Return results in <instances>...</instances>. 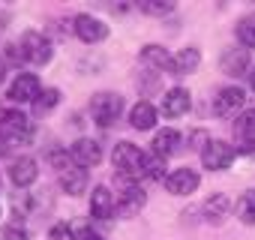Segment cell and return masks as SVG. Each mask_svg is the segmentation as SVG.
Listing matches in <instances>:
<instances>
[{
    "instance_id": "cell-1",
    "label": "cell",
    "mask_w": 255,
    "mask_h": 240,
    "mask_svg": "<svg viewBox=\"0 0 255 240\" xmlns=\"http://www.w3.org/2000/svg\"><path fill=\"white\" fill-rule=\"evenodd\" d=\"M144 162H147V153H141L129 141H120L111 153V165L123 183H138L144 177Z\"/></svg>"
},
{
    "instance_id": "cell-2",
    "label": "cell",
    "mask_w": 255,
    "mask_h": 240,
    "mask_svg": "<svg viewBox=\"0 0 255 240\" xmlns=\"http://www.w3.org/2000/svg\"><path fill=\"white\" fill-rule=\"evenodd\" d=\"M33 135H36V126L24 111L9 108V111L0 114V138L6 144H30Z\"/></svg>"
},
{
    "instance_id": "cell-3",
    "label": "cell",
    "mask_w": 255,
    "mask_h": 240,
    "mask_svg": "<svg viewBox=\"0 0 255 240\" xmlns=\"http://www.w3.org/2000/svg\"><path fill=\"white\" fill-rule=\"evenodd\" d=\"M120 111H123V96H117V93L102 90V93H96L90 99V117H93V123L102 126V129L111 126V123H117Z\"/></svg>"
},
{
    "instance_id": "cell-4",
    "label": "cell",
    "mask_w": 255,
    "mask_h": 240,
    "mask_svg": "<svg viewBox=\"0 0 255 240\" xmlns=\"http://www.w3.org/2000/svg\"><path fill=\"white\" fill-rule=\"evenodd\" d=\"M18 51H21V60H24V63H33V66H45V63L51 60V54H54L51 39L42 36V33H36V30H27V33L21 36Z\"/></svg>"
},
{
    "instance_id": "cell-5",
    "label": "cell",
    "mask_w": 255,
    "mask_h": 240,
    "mask_svg": "<svg viewBox=\"0 0 255 240\" xmlns=\"http://www.w3.org/2000/svg\"><path fill=\"white\" fill-rule=\"evenodd\" d=\"M234 156H237V150L231 147V144H225V141H207L204 144V150H201V165L204 168H210V171H225L231 162H234Z\"/></svg>"
},
{
    "instance_id": "cell-6",
    "label": "cell",
    "mask_w": 255,
    "mask_h": 240,
    "mask_svg": "<svg viewBox=\"0 0 255 240\" xmlns=\"http://www.w3.org/2000/svg\"><path fill=\"white\" fill-rule=\"evenodd\" d=\"M243 108H246V93L240 87H222L213 99V114L216 117H234V114L240 117Z\"/></svg>"
},
{
    "instance_id": "cell-7",
    "label": "cell",
    "mask_w": 255,
    "mask_h": 240,
    "mask_svg": "<svg viewBox=\"0 0 255 240\" xmlns=\"http://www.w3.org/2000/svg\"><path fill=\"white\" fill-rule=\"evenodd\" d=\"M72 30H75V36H78L81 42H87V45H96V42H102V39L108 36V24H105L102 18H96V15H78L75 24H72Z\"/></svg>"
},
{
    "instance_id": "cell-8",
    "label": "cell",
    "mask_w": 255,
    "mask_h": 240,
    "mask_svg": "<svg viewBox=\"0 0 255 240\" xmlns=\"http://www.w3.org/2000/svg\"><path fill=\"white\" fill-rule=\"evenodd\" d=\"M198 183H201V177H198L195 168H174L165 177V189L171 195H192L198 189Z\"/></svg>"
},
{
    "instance_id": "cell-9",
    "label": "cell",
    "mask_w": 255,
    "mask_h": 240,
    "mask_svg": "<svg viewBox=\"0 0 255 240\" xmlns=\"http://www.w3.org/2000/svg\"><path fill=\"white\" fill-rule=\"evenodd\" d=\"M69 153H72V162L78 168H93V165L102 162V144L93 141V138H78Z\"/></svg>"
},
{
    "instance_id": "cell-10",
    "label": "cell",
    "mask_w": 255,
    "mask_h": 240,
    "mask_svg": "<svg viewBox=\"0 0 255 240\" xmlns=\"http://www.w3.org/2000/svg\"><path fill=\"white\" fill-rule=\"evenodd\" d=\"M42 93V87H39V78L33 75V72H21L15 81H12V87H9V99L12 102H36V96Z\"/></svg>"
},
{
    "instance_id": "cell-11",
    "label": "cell",
    "mask_w": 255,
    "mask_h": 240,
    "mask_svg": "<svg viewBox=\"0 0 255 240\" xmlns=\"http://www.w3.org/2000/svg\"><path fill=\"white\" fill-rule=\"evenodd\" d=\"M36 177H39V165H36L33 156H18V159H12V165H9V180H12L18 189L30 186Z\"/></svg>"
},
{
    "instance_id": "cell-12",
    "label": "cell",
    "mask_w": 255,
    "mask_h": 240,
    "mask_svg": "<svg viewBox=\"0 0 255 240\" xmlns=\"http://www.w3.org/2000/svg\"><path fill=\"white\" fill-rule=\"evenodd\" d=\"M189 105H192V99H189V90H183V87H171L165 96H162V117H183L186 111H189Z\"/></svg>"
},
{
    "instance_id": "cell-13",
    "label": "cell",
    "mask_w": 255,
    "mask_h": 240,
    "mask_svg": "<svg viewBox=\"0 0 255 240\" xmlns=\"http://www.w3.org/2000/svg\"><path fill=\"white\" fill-rule=\"evenodd\" d=\"M219 69H222L225 75H231V78L246 75V72H249V54H246V48H231V51H225L222 60H219Z\"/></svg>"
},
{
    "instance_id": "cell-14",
    "label": "cell",
    "mask_w": 255,
    "mask_h": 240,
    "mask_svg": "<svg viewBox=\"0 0 255 240\" xmlns=\"http://www.w3.org/2000/svg\"><path fill=\"white\" fill-rule=\"evenodd\" d=\"M144 201H147V195L135 186V183H126V189L120 192V201H117V213L120 216H132V213H138L141 207H144Z\"/></svg>"
},
{
    "instance_id": "cell-15",
    "label": "cell",
    "mask_w": 255,
    "mask_h": 240,
    "mask_svg": "<svg viewBox=\"0 0 255 240\" xmlns=\"http://www.w3.org/2000/svg\"><path fill=\"white\" fill-rule=\"evenodd\" d=\"M114 195L108 192V186H93L90 192V216L93 219H108L114 213Z\"/></svg>"
},
{
    "instance_id": "cell-16",
    "label": "cell",
    "mask_w": 255,
    "mask_h": 240,
    "mask_svg": "<svg viewBox=\"0 0 255 240\" xmlns=\"http://www.w3.org/2000/svg\"><path fill=\"white\" fill-rule=\"evenodd\" d=\"M141 60L150 63V66L159 69V72H171V75H174V57H171L162 45H144V48H141Z\"/></svg>"
},
{
    "instance_id": "cell-17",
    "label": "cell",
    "mask_w": 255,
    "mask_h": 240,
    "mask_svg": "<svg viewBox=\"0 0 255 240\" xmlns=\"http://www.w3.org/2000/svg\"><path fill=\"white\" fill-rule=\"evenodd\" d=\"M129 123H132V129H138V132L153 129V126H156V108H153L150 102H135L132 111H129Z\"/></svg>"
},
{
    "instance_id": "cell-18",
    "label": "cell",
    "mask_w": 255,
    "mask_h": 240,
    "mask_svg": "<svg viewBox=\"0 0 255 240\" xmlns=\"http://www.w3.org/2000/svg\"><path fill=\"white\" fill-rule=\"evenodd\" d=\"M228 213H231V198H228L225 192H216V195L207 198V204H204V216H207V222L219 225V222H225Z\"/></svg>"
},
{
    "instance_id": "cell-19",
    "label": "cell",
    "mask_w": 255,
    "mask_h": 240,
    "mask_svg": "<svg viewBox=\"0 0 255 240\" xmlns=\"http://www.w3.org/2000/svg\"><path fill=\"white\" fill-rule=\"evenodd\" d=\"M198 63H201V51L189 45V48L174 54V75H189V72L198 69Z\"/></svg>"
},
{
    "instance_id": "cell-20",
    "label": "cell",
    "mask_w": 255,
    "mask_h": 240,
    "mask_svg": "<svg viewBox=\"0 0 255 240\" xmlns=\"http://www.w3.org/2000/svg\"><path fill=\"white\" fill-rule=\"evenodd\" d=\"M60 186L69 195H81L87 189V168H69L60 174Z\"/></svg>"
},
{
    "instance_id": "cell-21",
    "label": "cell",
    "mask_w": 255,
    "mask_h": 240,
    "mask_svg": "<svg viewBox=\"0 0 255 240\" xmlns=\"http://www.w3.org/2000/svg\"><path fill=\"white\" fill-rule=\"evenodd\" d=\"M177 147H180V132H177V129H162V132H156V138H153V153L171 156Z\"/></svg>"
},
{
    "instance_id": "cell-22",
    "label": "cell",
    "mask_w": 255,
    "mask_h": 240,
    "mask_svg": "<svg viewBox=\"0 0 255 240\" xmlns=\"http://www.w3.org/2000/svg\"><path fill=\"white\" fill-rule=\"evenodd\" d=\"M234 213H237V219H240L243 225H255V189H249V192H243V195L237 198Z\"/></svg>"
},
{
    "instance_id": "cell-23",
    "label": "cell",
    "mask_w": 255,
    "mask_h": 240,
    "mask_svg": "<svg viewBox=\"0 0 255 240\" xmlns=\"http://www.w3.org/2000/svg\"><path fill=\"white\" fill-rule=\"evenodd\" d=\"M234 132H237L240 138L255 141V108H246L240 117H234Z\"/></svg>"
},
{
    "instance_id": "cell-24",
    "label": "cell",
    "mask_w": 255,
    "mask_h": 240,
    "mask_svg": "<svg viewBox=\"0 0 255 240\" xmlns=\"http://www.w3.org/2000/svg\"><path fill=\"white\" fill-rule=\"evenodd\" d=\"M57 102H60V90H54V87H45V90L36 96V102H33V114H39V117H42V114H48V111H51Z\"/></svg>"
},
{
    "instance_id": "cell-25",
    "label": "cell",
    "mask_w": 255,
    "mask_h": 240,
    "mask_svg": "<svg viewBox=\"0 0 255 240\" xmlns=\"http://www.w3.org/2000/svg\"><path fill=\"white\" fill-rule=\"evenodd\" d=\"M237 39H240L243 48H255V15L240 18V24H237Z\"/></svg>"
},
{
    "instance_id": "cell-26",
    "label": "cell",
    "mask_w": 255,
    "mask_h": 240,
    "mask_svg": "<svg viewBox=\"0 0 255 240\" xmlns=\"http://www.w3.org/2000/svg\"><path fill=\"white\" fill-rule=\"evenodd\" d=\"M144 177H150V180H165V177H168V174H165V156L150 153L147 162H144Z\"/></svg>"
},
{
    "instance_id": "cell-27",
    "label": "cell",
    "mask_w": 255,
    "mask_h": 240,
    "mask_svg": "<svg viewBox=\"0 0 255 240\" xmlns=\"http://www.w3.org/2000/svg\"><path fill=\"white\" fill-rule=\"evenodd\" d=\"M138 9L147 12V15H165V12L174 9V3H171V0H141Z\"/></svg>"
},
{
    "instance_id": "cell-28",
    "label": "cell",
    "mask_w": 255,
    "mask_h": 240,
    "mask_svg": "<svg viewBox=\"0 0 255 240\" xmlns=\"http://www.w3.org/2000/svg\"><path fill=\"white\" fill-rule=\"evenodd\" d=\"M48 162H51L54 168H60V174H63V171H69V168H72V153L57 150V147H54V150H48Z\"/></svg>"
},
{
    "instance_id": "cell-29",
    "label": "cell",
    "mask_w": 255,
    "mask_h": 240,
    "mask_svg": "<svg viewBox=\"0 0 255 240\" xmlns=\"http://www.w3.org/2000/svg\"><path fill=\"white\" fill-rule=\"evenodd\" d=\"M0 240H30V234L21 225H3L0 228Z\"/></svg>"
},
{
    "instance_id": "cell-30",
    "label": "cell",
    "mask_w": 255,
    "mask_h": 240,
    "mask_svg": "<svg viewBox=\"0 0 255 240\" xmlns=\"http://www.w3.org/2000/svg\"><path fill=\"white\" fill-rule=\"evenodd\" d=\"M48 240H75V234H72V225H54L51 231H48Z\"/></svg>"
},
{
    "instance_id": "cell-31",
    "label": "cell",
    "mask_w": 255,
    "mask_h": 240,
    "mask_svg": "<svg viewBox=\"0 0 255 240\" xmlns=\"http://www.w3.org/2000/svg\"><path fill=\"white\" fill-rule=\"evenodd\" d=\"M72 234H75V240H102L96 231H90L87 225H72Z\"/></svg>"
},
{
    "instance_id": "cell-32",
    "label": "cell",
    "mask_w": 255,
    "mask_h": 240,
    "mask_svg": "<svg viewBox=\"0 0 255 240\" xmlns=\"http://www.w3.org/2000/svg\"><path fill=\"white\" fill-rule=\"evenodd\" d=\"M249 84H252V90H255V66L249 69Z\"/></svg>"
},
{
    "instance_id": "cell-33",
    "label": "cell",
    "mask_w": 255,
    "mask_h": 240,
    "mask_svg": "<svg viewBox=\"0 0 255 240\" xmlns=\"http://www.w3.org/2000/svg\"><path fill=\"white\" fill-rule=\"evenodd\" d=\"M6 78V66H0V81H3Z\"/></svg>"
}]
</instances>
